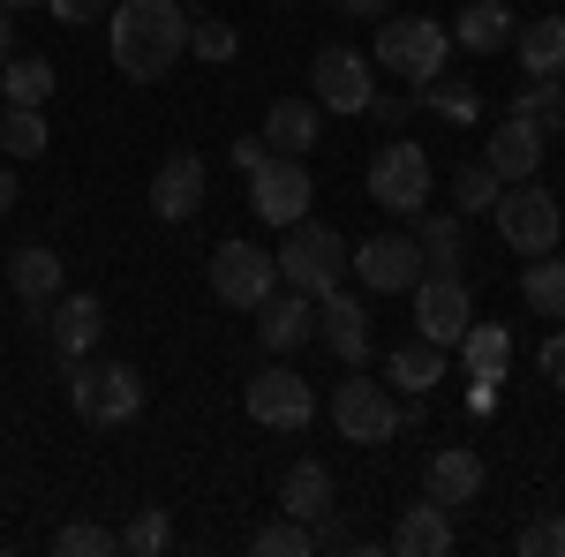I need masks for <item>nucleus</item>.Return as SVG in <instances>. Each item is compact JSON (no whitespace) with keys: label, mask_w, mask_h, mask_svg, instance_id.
Masks as SVG:
<instances>
[{"label":"nucleus","mask_w":565,"mask_h":557,"mask_svg":"<svg viewBox=\"0 0 565 557\" xmlns=\"http://www.w3.org/2000/svg\"><path fill=\"white\" fill-rule=\"evenodd\" d=\"M106 45L129 84H167L189 53V15H181V0H121L106 15Z\"/></svg>","instance_id":"1"},{"label":"nucleus","mask_w":565,"mask_h":557,"mask_svg":"<svg viewBox=\"0 0 565 557\" xmlns=\"http://www.w3.org/2000/svg\"><path fill=\"white\" fill-rule=\"evenodd\" d=\"M271 257H279V287H295V294H309V301L348 287V242H340V226H324V218H295Z\"/></svg>","instance_id":"2"},{"label":"nucleus","mask_w":565,"mask_h":557,"mask_svg":"<svg viewBox=\"0 0 565 557\" xmlns=\"http://www.w3.org/2000/svg\"><path fill=\"white\" fill-rule=\"evenodd\" d=\"M445 53H452V31H445L437 15H399V8H392L385 23H377V53H370V61H377L385 76H399L407 90H423L430 76H445Z\"/></svg>","instance_id":"3"},{"label":"nucleus","mask_w":565,"mask_h":557,"mask_svg":"<svg viewBox=\"0 0 565 557\" xmlns=\"http://www.w3.org/2000/svg\"><path fill=\"white\" fill-rule=\"evenodd\" d=\"M430 181H437L430 151H423V143H407V136L377 143V151H370V167H362L370 204H377V212H392V218H415V212H423V204H430Z\"/></svg>","instance_id":"4"},{"label":"nucleus","mask_w":565,"mask_h":557,"mask_svg":"<svg viewBox=\"0 0 565 557\" xmlns=\"http://www.w3.org/2000/svg\"><path fill=\"white\" fill-rule=\"evenodd\" d=\"M68 369V407L84 415L90 429H114V422H136V407H143V377H136L129 362H61Z\"/></svg>","instance_id":"5"},{"label":"nucleus","mask_w":565,"mask_h":557,"mask_svg":"<svg viewBox=\"0 0 565 557\" xmlns=\"http://www.w3.org/2000/svg\"><path fill=\"white\" fill-rule=\"evenodd\" d=\"M490 218H498V234H505L513 257H551L565 234V212L543 181H505V196L490 204Z\"/></svg>","instance_id":"6"},{"label":"nucleus","mask_w":565,"mask_h":557,"mask_svg":"<svg viewBox=\"0 0 565 557\" xmlns=\"http://www.w3.org/2000/svg\"><path fill=\"white\" fill-rule=\"evenodd\" d=\"M309 98L324 106V114H370V98H377V61H362L354 45H317V61H309Z\"/></svg>","instance_id":"7"},{"label":"nucleus","mask_w":565,"mask_h":557,"mask_svg":"<svg viewBox=\"0 0 565 557\" xmlns=\"http://www.w3.org/2000/svg\"><path fill=\"white\" fill-rule=\"evenodd\" d=\"M212 294L226 301V309H264V301L279 294V257L271 249H257V242H218L212 249Z\"/></svg>","instance_id":"8"},{"label":"nucleus","mask_w":565,"mask_h":557,"mask_svg":"<svg viewBox=\"0 0 565 557\" xmlns=\"http://www.w3.org/2000/svg\"><path fill=\"white\" fill-rule=\"evenodd\" d=\"M407 294H415V340L460 346V332L476 324V294H468V279H460V271H423Z\"/></svg>","instance_id":"9"},{"label":"nucleus","mask_w":565,"mask_h":557,"mask_svg":"<svg viewBox=\"0 0 565 557\" xmlns=\"http://www.w3.org/2000/svg\"><path fill=\"white\" fill-rule=\"evenodd\" d=\"M309 196H317V181H309V159H287V151H271L257 173H249V212L264 218V226H295V218H309Z\"/></svg>","instance_id":"10"},{"label":"nucleus","mask_w":565,"mask_h":557,"mask_svg":"<svg viewBox=\"0 0 565 557\" xmlns=\"http://www.w3.org/2000/svg\"><path fill=\"white\" fill-rule=\"evenodd\" d=\"M242 407H249V422H257V429H309V415H317V392H309L302 369L271 362V369H257V377H249Z\"/></svg>","instance_id":"11"},{"label":"nucleus","mask_w":565,"mask_h":557,"mask_svg":"<svg viewBox=\"0 0 565 557\" xmlns=\"http://www.w3.org/2000/svg\"><path fill=\"white\" fill-rule=\"evenodd\" d=\"M332 429H340L348 444H392V437H399V407H392L385 385H370V377L354 369L348 385H332Z\"/></svg>","instance_id":"12"},{"label":"nucleus","mask_w":565,"mask_h":557,"mask_svg":"<svg viewBox=\"0 0 565 557\" xmlns=\"http://www.w3.org/2000/svg\"><path fill=\"white\" fill-rule=\"evenodd\" d=\"M348 271H362V294H407L423 279V249L415 234H370L362 249H348Z\"/></svg>","instance_id":"13"},{"label":"nucleus","mask_w":565,"mask_h":557,"mask_svg":"<svg viewBox=\"0 0 565 557\" xmlns=\"http://www.w3.org/2000/svg\"><path fill=\"white\" fill-rule=\"evenodd\" d=\"M543 121H527V114H505L498 129L482 136V167L498 173V181H535L543 173Z\"/></svg>","instance_id":"14"},{"label":"nucleus","mask_w":565,"mask_h":557,"mask_svg":"<svg viewBox=\"0 0 565 557\" xmlns=\"http://www.w3.org/2000/svg\"><path fill=\"white\" fill-rule=\"evenodd\" d=\"M204 181H212V167H204L196 151H174V159H159V173H151V218H167V226H189V218L204 212Z\"/></svg>","instance_id":"15"},{"label":"nucleus","mask_w":565,"mask_h":557,"mask_svg":"<svg viewBox=\"0 0 565 557\" xmlns=\"http://www.w3.org/2000/svg\"><path fill=\"white\" fill-rule=\"evenodd\" d=\"M317 340L332 346L348 369H362V362H370V309H362V294L332 287V294L317 301Z\"/></svg>","instance_id":"16"},{"label":"nucleus","mask_w":565,"mask_h":557,"mask_svg":"<svg viewBox=\"0 0 565 557\" xmlns=\"http://www.w3.org/2000/svg\"><path fill=\"white\" fill-rule=\"evenodd\" d=\"M423 497H437L445 513L476 505V497H482V452H468V444H445V452L430 460V474H423Z\"/></svg>","instance_id":"17"},{"label":"nucleus","mask_w":565,"mask_h":557,"mask_svg":"<svg viewBox=\"0 0 565 557\" xmlns=\"http://www.w3.org/2000/svg\"><path fill=\"white\" fill-rule=\"evenodd\" d=\"M309 332H317V301L295 294V287H279V294L257 309V340H264V354H295Z\"/></svg>","instance_id":"18"},{"label":"nucleus","mask_w":565,"mask_h":557,"mask_svg":"<svg viewBox=\"0 0 565 557\" xmlns=\"http://www.w3.org/2000/svg\"><path fill=\"white\" fill-rule=\"evenodd\" d=\"M45 332H53V354H61V362H76V354H90L98 332H106V301L98 294H61V309L45 317Z\"/></svg>","instance_id":"19"},{"label":"nucleus","mask_w":565,"mask_h":557,"mask_svg":"<svg viewBox=\"0 0 565 557\" xmlns=\"http://www.w3.org/2000/svg\"><path fill=\"white\" fill-rule=\"evenodd\" d=\"M452 543H460V535H452V513H445L437 497H415V505L399 513V527H392V550L399 557H445Z\"/></svg>","instance_id":"20"},{"label":"nucleus","mask_w":565,"mask_h":557,"mask_svg":"<svg viewBox=\"0 0 565 557\" xmlns=\"http://www.w3.org/2000/svg\"><path fill=\"white\" fill-rule=\"evenodd\" d=\"M445 31H452V45H468V53H505L513 31H521V15H513L505 0H468Z\"/></svg>","instance_id":"21"},{"label":"nucleus","mask_w":565,"mask_h":557,"mask_svg":"<svg viewBox=\"0 0 565 557\" xmlns=\"http://www.w3.org/2000/svg\"><path fill=\"white\" fill-rule=\"evenodd\" d=\"M317 129H324V106L317 98H271V114H264V143L287 151V159H309L317 151Z\"/></svg>","instance_id":"22"},{"label":"nucleus","mask_w":565,"mask_h":557,"mask_svg":"<svg viewBox=\"0 0 565 557\" xmlns=\"http://www.w3.org/2000/svg\"><path fill=\"white\" fill-rule=\"evenodd\" d=\"M279 513L287 519H324L332 513V468L324 460H295L279 474Z\"/></svg>","instance_id":"23"},{"label":"nucleus","mask_w":565,"mask_h":557,"mask_svg":"<svg viewBox=\"0 0 565 557\" xmlns=\"http://www.w3.org/2000/svg\"><path fill=\"white\" fill-rule=\"evenodd\" d=\"M8 287H15V301H61V249L23 242V249L8 257Z\"/></svg>","instance_id":"24"},{"label":"nucleus","mask_w":565,"mask_h":557,"mask_svg":"<svg viewBox=\"0 0 565 557\" xmlns=\"http://www.w3.org/2000/svg\"><path fill=\"white\" fill-rule=\"evenodd\" d=\"M423 226H415V249H423V271H460V257H468V226H460V212H415Z\"/></svg>","instance_id":"25"},{"label":"nucleus","mask_w":565,"mask_h":557,"mask_svg":"<svg viewBox=\"0 0 565 557\" xmlns=\"http://www.w3.org/2000/svg\"><path fill=\"white\" fill-rule=\"evenodd\" d=\"M513 53H521L527 76H565V15L521 23V31H513Z\"/></svg>","instance_id":"26"},{"label":"nucleus","mask_w":565,"mask_h":557,"mask_svg":"<svg viewBox=\"0 0 565 557\" xmlns=\"http://www.w3.org/2000/svg\"><path fill=\"white\" fill-rule=\"evenodd\" d=\"M385 377H392L399 392H430V385H445V346H430V340L392 346V354H385Z\"/></svg>","instance_id":"27"},{"label":"nucleus","mask_w":565,"mask_h":557,"mask_svg":"<svg viewBox=\"0 0 565 557\" xmlns=\"http://www.w3.org/2000/svg\"><path fill=\"white\" fill-rule=\"evenodd\" d=\"M45 98H53V68H45L39 53H15L0 68V106H39L45 114Z\"/></svg>","instance_id":"28"},{"label":"nucleus","mask_w":565,"mask_h":557,"mask_svg":"<svg viewBox=\"0 0 565 557\" xmlns=\"http://www.w3.org/2000/svg\"><path fill=\"white\" fill-rule=\"evenodd\" d=\"M521 294H527V309H543L551 324H565V257L558 249H551V257H527Z\"/></svg>","instance_id":"29"},{"label":"nucleus","mask_w":565,"mask_h":557,"mask_svg":"<svg viewBox=\"0 0 565 557\" xmlns=\"http://www.w3.org/2000/svg\"><path fill=\"white\" fill-rule=\"evenodd\" d=\"M460 354H468L476 377H505V362H513V332H505V324H468V332H460Z\"/></svg>","instance_id":"30"},{"label":"nucleus","mask_w":565,"mask_h":557,"mask_svg":"<svg viewBox=\"0 0 565 557\" xmlns=\"http://www.w3.org/2000/svg\"><path fill=\"white\" fill-rule=\"evenodd\" d=\"M498 196H505V181L482 167V159H468V167L452 173V212H460V218H482L490 204H498Z\"/></svg>","instance_id":"31"},{"label":"nucleus","mask_w":565,"mask_h":557,"mask_svg":"<svg viewBox=\"0 0 565 557\" xmlns=\"http://www.w3.org/2000/svg\"><path fill=\"white\" fill-rule=\"evenodd\" d=\"M0 151H8V159H39L45 151V114L39 106H0Z\"/></svg>","instance_id":"32"},{"label":"nucleus","mask_w":565,"mask_h":557,"mask_svg":"<svg viewBox=\"0 0 565 557\" xmlns=\"http://www.w3.org/2000/svg\"><path fill=\"white\" fill-rule=\"evenodd\" d=\"M249 550L257 557H309L317 550V535H309V519H271V527H257V535H249Z\"/></svg>","instance_id":"33"},{"label":"nucleus","mask_w":565,"mask_h":557,"mask_svg":"<svg viewBox=\"0 0 565 557\" xmlns=\"http://www.w3.org/2000/svg\"><path fill=\"white\" fill-rule=\"evenodd\" d=\"M53 550H61V557H114V550H121V527H98V519H68V527L53 535Z\"/></svg>","instance_id":"34"},{"label":"nucleus","mask_w":565,"mask_h":557,"mask_svg":"<svg viewBox=\"0 0 565 557\" xmlns=\"http://www.w3.org/2000/svg\"><path fill=\"white\" fill-rule=\"evenodd\" d=\"M121 550H129V557H159V550H174V519L159 513V505H143V513L121 527Z\"/></svg>","instance_id":"35"},{"label":"nucleus","mask_w":565,"mask_h":557,"mask_svg":"<svg viewBox=\"0 0 565 557\" xmlns=\"http://www.w3.org/2000/svg\"><path fill=\"white\" fill-rule=\"evenodd\" d=\"M513 114L543 121V136H551V129H565V90H558V76H527V90L513 98Z\"/></svg>","instance_id":"36"},{"label":"nucleus","mask_w":565,"mask_h":557,"mask_svg":"<svg viewBox=\"0 0 565 557\" xmlns=\"http://www.w3.org/2000/svg\"><path fill=\"white\" fill-rule=\"evenodd\" d=\"M415 106H437V114H445V121H460V129L482 114V106H476V84H445V76H430V84L415 90Z\"/></svg>","instance_id":"37"},{"label":"nucleus","mask_w":565,"mask_h":557,"mask_svg":"<svg viewBox=\"0 0 565 557\" xmlns=\"http://www.w3.org/2000/svg\"><path fill=\"white\" fill-rule=\"evenodd\" d=\"M189 53L196 61H234L242 53V31L234 23H189Z\"/></svg>","instance_id":"38"},{"label":"nucleus","mask_w":565,"mask_h":557,"mask_svg":"<svg viewBox=\"0 0 565 557\" xmlns=\"http://www.w3.org/2000/svg\"><path fill=\"white\" fill-rule=\"evenodd\" d=\"M521 557H565V519L558 513L527 519V527H521Z\"/></svg>","instance_id":"39"},{"label":"nucleus","mask_w":565,"mask_h":557,"mask_svg":"<svg viewBox=\"0 0 565 557\" xmlns=\"http://www.w3.org/2000/svg\"><path fill=\"white\" fill-rule=\"evenodd\" d=\"M53 8V23H106L121 0H45Z\"/></svg>","instance_id":"40"},{"label":"nucleus","mask_w":565,"mask_h":557,"mask_svg":"<svg viewBox=\"0 0 565 557\" xmlns=\"http://www.w3.org/2000/svg\"><path fill=\"white\" fill-rule=\"evenodd\" d=\"M535 369H543V385H551V392H565V332H551V340H543Z\"/></svg>","instance_id":"41"},{"label":"nucleus","mask_w":565,"mask_h":557,"mask_svg":"<svg viewBox=\"0 0 565 557\" xmlns=\"http://www.w3.org/2000/svg\"><path fill=\"white\" fill-rule=\"evenodd\" d=\"M264 159H271V143H264V136H242V143H234V173H257Z\"/></svg>","instance_id":"42"},{"label":"nucleus","mask_w":565,"mask_h":557,"mask_svg":"<svg viewBox=\"0 0 565 557\" xmlns=\"http://www.w3.org/2000/svg\"><path fill=\"white\" fill-rule=\"evenodd\" d=\"M498 385H505V377H476V385H468V415H498Z\"/></svg>","instance_id":"43"},{"label":"nucleus","mask_w":565,"mask_h":557,"mask_svg":"<svg viewBox=\"0 0 565 557\" xmlns=\"http://www.w3.org/2000/svg\"><path fill=\"white\" fill-rule=\"evenodd\" d=\"M407 106H415V90H399V98H370L377 121H407Z\"/></svg>","instance_id":"44"},{"label":"nucleus","mask_w":565,"mask_h":557,"mask_svg":"<svg viewBox=\"0 0 565 557\" xmlns=\"http://www.w3.org/2000/svg\"><path fill=\"white\" fill-rule=\"evenodd\" d=\"M8 61H15V15L0 8V68H8Z\"/></svg>","instance_id":"45"},{"label":"nucleus","mask_w":565,"mask_h":557,"mask_svg":"<svg viewBox=\"0 0 565 557\" xmlns=\"http://www.w3.org/2000/svg\"><path fill=\"white\" fill-rule=\"evenodd\" d=\"M0 212H15V173L0 167Z\"/></svg>","instance_id":"46"},{"label":"nucleus","mask_w":565,"mask_h":557,"mask_svg":"<svg viewBox=\"0 0 565 557\" xmlns=\"http://www.w3.org/2000/svg\"><path fill=\"white\" fill-rule=\"evenodd\" d=\"M0 8H8V15H15V8H39V0H0Z\"/></svg>","instance_id":"47"}]
</instances>
